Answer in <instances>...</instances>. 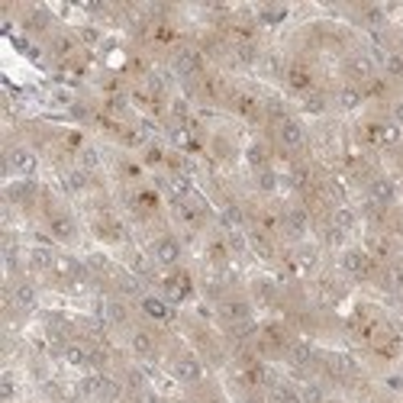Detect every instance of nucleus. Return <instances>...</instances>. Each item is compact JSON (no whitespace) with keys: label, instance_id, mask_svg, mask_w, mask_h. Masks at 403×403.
I'll list each match as a JSON object with an SVG mask.
<instances>
[{"label":"nucleus","instance_id":"20e7f679","mask_svg":"<svg viewBox=\"0 0 403 403\" xmlns=\"http://www.w3.org/2000/svg\"><path fill=\"white\" fill-rule=\"evenodd\" d=\"M345 268L352 271V274H365V268H368V258L361 255V252H348V255H345Z\"/></svg>","mask_w":403,"mask_h":403},{"label":"nucleus","instance_id":"f8f14e48","mask_svg":"<svg viewBox=\"0 0 403 403\" xmlns=\"http://www.w3.org/2000/svg\"><path fill=\"white\" fill-rule=\"evenodd\" d=\"M381 61H384V68H387L390 74H403V58L400 55H381Z\"/></svg>","mask_w":403,"mask_h":403},{"label":"nucleus","instance_id":"dca6fc26","mask_svg":"<svg viewBox=\"0 0 403 403\" xmlns=\"http://www.w3.org/2000/svg\"><path fill=\"white\" fill-rule=\"evenodd\" d=\"M52 232L61 235V239H68V235H71V223H68V220H55V223H52Z\"/></svg>","mask_w":403,"mask_h":403},{"label":"nucleus","instance_id":"a878e982","mask_svg":"<svg viewBox=\"0 0 403 403\" xmlns=\"http://www.w3.org/2000/svg\"><path fill=\"white\" fill-rule=\"evenodd\" d=\"M110 316H113V319H123V306H119V303L110 306Z\"/></svg>","mask_w":403,"mask_h":403},{"label":"nucleus","instance_id":"39448f33","mask_svg":"<svg viewBox=\"0 0 403 403\" xmlns=\"http://www.w3.org/2000/svg\"><path fill=\"white\" fill-rule=\"evenodd\" d=\"M371 194H374V200H381V204H387V200L393 197V184H390V181H374Z\"/></svg>","mask_w":403,"mask_h":403},{"label":"nucleus","instance_id":"5701e85b","mask_svg":"<svg viewBox=\"0 0 403 403\" xmlns=\"http://www.w3.org/2000/svg\"><path fill=\"white\" fill-rule=\"evenodd\" d=\"M84 165H87V168L97 165V152H94V148H87V152H84Z\"/></svg>","mask_w":403,"mask_h":403},{"label":"nucleus","instance_id":"412c9836","mask_svg":"<svg viewBox=\"0 0 403 403\" xmlns=\"http://www.w3.org/2000/svg\"><path fill=\"white\" fill-rule=\"evenodd\" d=\"M336 223H339V226H352V213H348V210H339V213H336Z\"/></svg>","mask_w":403,"mask_h":403},{"label":"nucleus","instance_id":"4468645a","mask_svg":"<svg viewBox=\"0 0 403 403\" xmlns=\"http://www.w3.org/2000/svg\"><path fill=\"white\" fill-rule=\"evenodd\" d=\"M65 358H68V365H84L87 361V352H84V348H77V345H71L65 352Z\"/></svg>","mask_w":403,"mask_h":403},{"label":"nucleus","instance_id":"0eeeda50","mask_svg":"<svg viewBox=\"0 0 403 403\" xmlns=\"http://www.w3.org/2000/svg\"><path fill=\"white\" fill-rule=\"evenodd\" d=\"M197 65H200V61H197V55H194V52H181V55H178V71H197Z\"/></svg>","mask_w":403,"mask_h":403},{"label":"nucleus","instance_id":"c85d7f7f","mask_svg":"<svg viewBox=\"0 0 403 403\" xmlns=\"http://www.w3.org/2000/svg\"><path fill=\"white\" fill-rule=\"evenodd\" d=\"M245 403H255V400H245Z\"/></svg>","mask_w":403,"mask_h":403},{"label":"nucleus","instance_id":"bb28decb","mask_svg":"<svg viewBox=\"0 0 403 403\" xmlns=\"http://www.w3.org/2000/svg\"><path fill=\"white\" fill-rule=\"evenodd\" d=\"M139 403H155V397L148 390H142V393H139Z\"/></svg>","mask_w":403,"mask_h":403},{"label":"nucleus","instance_id":"2eb2a0df","mask_svg":"<svg viewBox=\"0 0 403 403\" xmlns=\"http://www.w3.org/2000/svg\"><path fill=\"white\" fill-rule=\"evenodd\" d=\"M291 355H294V361H297V365H306V361H310V345H303V342H300V345H294V348H291Z\"/></svg>","mask_w":403,"mask_h":403},{"label":"nucleus","instance_id":"9b49d317","mask_svg":"<svg viewBox=\"0 0 403 403\" xmlns=\"http://www.w3.org/2000/svg\"><path fill=\"white\" fill-rule=\"evenodd\" d=\"M133 348H136V352H142V355L152 352V339H148V332H136V336H133Z\"/></svg>","mask_w":403,"mask_h":403},{"label":"nucleus","instance_id":"cd10ccee","mask_svg":"<svg viewBox=\"0 0 403 403\" xmlns=\"http://www.w3.org/2000/svg\"><path fill=\"white\" fill-rule=\"evenodd\" d=\"M397 119L403 123V103H400V107H397Z\"/></svg>","mask_w":403,"mask_h":403},{"label":"nucleus","instance_id":"6ab92c4d","mask_svg":"<svg viewBox=\"0 0 403 403\" xmlns=\"http://www.w3.org/2000/svg\"><path fill=\"white\" fill-rule=\"evenodd\" d=\"M303 400H306V403H319V400H323V390H319V387H306V390H303Z\"/></svg>","mask_w":403,"mask_h":403},{"label":"nucleus","instance_id":"ddd939ff","mask_svg":"<svg viewBox=\"0 0 403 403\" xmlns=\"http://www.w3.org/2000/svg\"><path fill=\"white\" fill-rule=\"evenodd\" d=\"M178 374H181V378H187V381H197L200 378V368L194 361H181L178 365Z\"/></svg>","mask_w":403,"mask_h":403},{"label":"nucleus","instance_id":"1a4fd4ad","mask_svg":"<svg viewBox=\"0 0 403 403\" xmlns=\"http://www.w3.org/2000/svg\"><path fill=\"white\" fill-rule=\"evenodd\" d=\"M348 71H352L355 77H368V74H371V61H368V58H352V61H348Z\"/></svg>","mask_w":403,"mask_h":403},{"label":"nucleus","instance_id":"f3484780","mask_svg":"<svg viewBox=\"0 0 403 403\" xmlns=\"http://www.w3.org/2000/svg\"><path fill=\"white\" fill-rule=\"evenodd\" d=\"M277 403H300V397L291 387H277Z\"/></svg>","mask_w":403,"mask_h":403},{"label":"nucleus","instance_id":"393cba45","mask_svg":"<svg viewBox=\"0 0 403 403\" xmlns=\"http://www.w3.org/2000/svg\"><path fill=\"white\" fill-rule=\"evenodd\" d=\"M306 110L319 113V110H323V100H319V97H310V100H306Z\"/></svg>","mask_w":403,"mask_h":403},{"label":"nucleus","instance_id":"4be33fe9","mask_svg":"<svg viewBox=\"0 0 403 403\" xmlns=\"http://www.w3.org/2000/svg\"><path fill=\"white\" fill-rule=\"evenodd\" d=\"M68 184H71L74 190H77V187H84V174H81V171H74L71 178H68Z\"/></svg>","mask_w":403,"mask_h":403},{"label":"nucleus","instance_id":"423d86ee","mask_svg":"<svg viewBox=\"0 0 403 403\" xmlns=\"http://www.w3.org/2000/svg\"><path fill=\"white\" fill-rule=\"evenodd\" d=\"M10 165H13L16 171H29V168H32V155L20 148V152H13V155H10Z\"/></svg>","mask_w":403,"mask_h":403},{"label":"nucleus","instance_id":"a211bd4d","mask_svg":"<svg viewBox=\"0 0 403 403\" xmlns=\"http://www.w3.org/2000/svg\"><path fill=\"white\" fill-rule=\"evenodd\" d=\"M49 261H52V255H49L46 249H36V252H32V265H36V268H46Z\"/></svg>","mask_w":403,"mask_h":403},{"label":"nucleus","instance_id":"f257e3e1","mask_svg":"<svg viewBox=\"0 0 403 403\" xmlns=\"http://www.w3.org/2000/svg\"><path fill=\"white\" fill-rule=\"evenodd\" d=\"M281 139H284V145H291V148H297L303 142V129L297 126V123H291V119H284L281 123Z\"/></svg>","mask_w":403,"mask_h":403},{"label":"nucleus","instance_id":"f03ea898","mask_svg":"<svg viewBox=\"0 0 403 403\" xmlns=\"http://www.w3.org/2000/svg\"><path fill=\"white\" fill-rule=\"evenodd\" d=\"M155 255H158V261H165V265H171V261L178 258V245H174L171 239H162L158 245H155Z\"/></svg>","mask_w":403,"mask_h":403},{"label":"nucleus","instance_id":"6e6552de","mask_svg":"<svg viewBox=\"0 0 403 403\" xmlns=\"http://www.w3.org/2000/svg\"><path fill=\"white\" fill-rule=\"evenodd\" d=\"M339 103H342L345 110H352V107H358V103H361V94H358L355 87H345V91L339 94Z\"/></svg>","mask_w":403,"mask_h":403},{"label":"nucleus","instance_id":"aec40b11","mask_svg":"<svg viewBox=\"0 0 403 403\" xmlns=\"http://www.w3.org/2000/svg\"><path fill=\"white\" fill-rule=\"evenodd\" d=\"M226 313H229L232 319H242V316H245V306H242V303H229V306H226Z\"/></svg>","mask_w":403,"mask_h":403},{"label":"nucleus","instance_id":"b1692460","mask_svg":"<svg viewBox=\"0 0 403 403\" xmlns=\"http://www.w3.org/2000/svg\"><path fill=\"white\" fill-rule=\"evenodd\" d=\"M291 81H294V87H306V74H303V71H294Z\"/></svg>","mask_w":403,"mask_h":403},{"label":"nucleus","instance_id":"7ed1b4c3","mask_svg":"<svg viewBox=\"0 0 403 403\" xmlns=\"http://www.w3.org/2000/svg\"><path fill=\"white\" fill-rule=\"evenodd\" d=\"M142 306H145L148 316H155V319H168V316H171V310H168V306H165L162 300H155V297H148Z\"/></svg>","mask_w":403,"mask_h":403},{"label":"nucleus","instance_id":"9d476101","mask_svg":"<svg viewBox=\"0 0 403 403\" xmlns=\"http://www.w3.org/2000/svg\"><path fill=\"white\" fill-rule=\"evenodd\" d=\"M32 300H36V294H32L29 284H20V287H16V303H20V306H32Z\"/></svg>","mask_w":403,"mask_h":403}]
</instances>
